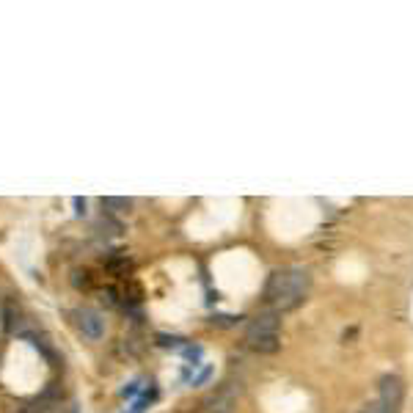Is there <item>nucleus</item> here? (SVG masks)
I'll use <instances>...</instances> for the list:
<instances>
[{
  "instance_id": "obj_1",
  "label": "nucleus",
  "mask_w": 413,
  "mask_h": 413,
  "mask_svg": "<svg viewBox=\"0 0 413 413\" xmlns=\"http://www.w3.org/2000/svg\"><path fill=\"white\" fill-rule=\"evenodd\" d=\"M309 289H311V273L306 267H281L270 273L262 295L273 311H292L309 298Z\"/></svg>"
},
{
  "instance_id": "obj_2",
  "label": "nucleus",
  "mask_w": 413,
  "mask_h": 413,
  "mask_svg": "<svg viewBox=\"0 0 413 413\" xmlns=\"http://www.w3.org/2000/svg\"><path fill=\"white\" fill-rule=\"evenodd\" d=\"M245 342H248V347H251L253 353L273 356V353L281 347V320H278V311H273V309L259 311V314L248 323Z\"/></svg>"
},
{
  "instance_id": "obj_3",
  "label": "nucleus",
  "mask_w": 413,
  "mask_h": 413,
  "mask_svg": "<svg viewBox=\"0 0 413 413\" xmlns=\"http://www.w3.org/2000/svg\"><path fill=\"white\" fill-rule=\"evenodd\" d=\"M403 400H405V386L397 375H383L381 378V411L383 413H400L403 411Z\"/></svg>"
},
{
  "instance_id": "obj_4",
  "label": "nucleus",
  "mask_w": 413,
  "mask_h": 413,
  "mask_svg": "<svg viewBox=\"0 0 413 413\" xmlns=\"http://www.w3.org/2000/svg\"><path fill=\"white\" fill-rule=\"evenodd\" d=\"M72 317H75V325L83 336H88V339H102L105 336V317L97 309H75Z\"/></svg>"
},
{
  "instance_id": "obj_5",
  "label": "nucleus",
  "mask_w": 413,
  "mask_h": 413,
  "mask_svg": "<svg viewBox=\"0 0 413 413\" xmlns=\"http://www.w3.org/2000/svg\"><path fill=\"white\" fill-rule=\"evenodd\" d=\"M102 206L111 209V212H124V209L133 206V202L130 199H113V196H108V199H102Z\"/></svg>"
},
{
  "instance_id": "obj_6",
  "label": "nucleus",
  "mask_w": 413,
  "mask_h": 413,
  "mask_svg": "<svg viewBox=\"0 0 413 413\" xmlns=\"http://www.w3.org/2000/svg\"><path fill=\"white\" fill-rule=\"evenodd\" d=\"M157 345H163V347H177V345H182V339H177V336H166V334H157Z\"/></svg>"
},
{
  "instance_id": "obj_7",
  "label": "nucleus",
  "mask_w": 413,
  "mask_h": 413,
  "mask_svg": "<svg viewBox=\"0 0 413 413\" xmlns=\"http://www.w3.org/2000/svg\"><path fill=\"white\" fill-rule=\"evenodd\" d=\"M75 206H77V209H75L77 215H86V199H75Z\"/></svg>"
},
{
  "instance_id": "obj_8",
  "label": "nucleus",
  "mask_w": 413,
  "mask_h": 413,
  "mask_svg": "<svg viewBox=\"0 0 413 413\" xmlns=\"http://www.w3.org/2000/svg\"><path fill=\"white\" fill-rule=\"evenodd\" d=\"M138 392V383H130V389H124V397H133Z\"/></svg>"
},
{
  "instance_id": "obj_9",
  "label": "nucleus",
  "mask_w": 413,
  "mask_h": 413,
  "mask_svg": "<svg viewBox=\"0 0 413 413\" xmlns=\"http://www.w3.org/2000/svg\"><path fill=\"white\" fill-rule=\"evenodd\" d=\"M364 413H383V411H381V405L375 403V405H369V408H367V411H364Z\"/></svg>"
}]
</instances>
